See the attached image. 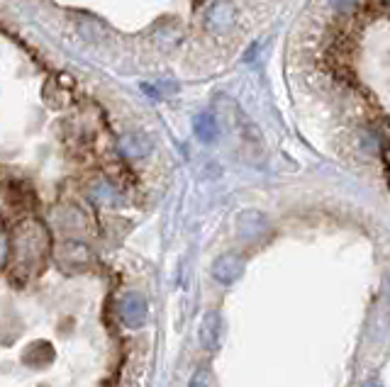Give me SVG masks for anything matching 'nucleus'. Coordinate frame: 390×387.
<instances>
[{
  "mask_svg": "<svg viewBox=\"0 0 390 387\" xmlns=\"http://www.w3.org/2000/svg\"><path fill=\"white\" fill-rule=\"evenodd\" d=\"M190 387H215V380H213V375H210V370L195 372L190 380Z\"/></svg>",
  "mask_w": 390,
  "mask_h": 387,
  "instance_id": "0eeeda50",
  "label": "nucleus"
},
{
  "mask_svg": "<svg viewBox=\"0 0 390 387\" xmlns=\"http://www.w3.org/2000/svg\"><path fill=\"white\" fill-rule=\"evenodd\" d=\"M330 3L337 12H349V10H354L359 0H330Z\"/></svg>",
  "mask_w": 390,
  "mask_h": 387,
  "instance_id": "6e6552de",
  "label": "nucleus"
},
{
  "mask_svg": "<svg viewBox=\"0 0 390 387\" xmlns=\"http://www.w3.org/2000/svg\"><path fill=\"white\" fill-rule=\"evenodd\" d=\"M149 149H152V144L144 136H125L122 139V151H125L127 156H134V159L147 156Z\"/></svg>",
  "mask_w": 390,
  "mask_h": 387,
  "instance_id": "423d86ee",
  "label": "nucleus"
},
{
  "mask_svg": "<svg viewBox=\"0 0 390 387\" xmlns=\"http://www.w3.org/2000/svg\"><path fill=\"white\" fill-rule=\"evenodd\" d=\"M120 319L127 324V327L139 329L147 324L149 319V305L139 292H130V295L122 297L120 302Z\"/></svg>",
  "mask_w": 390,
  "mask_h": 387,
  "instance_id": "f257e3e1",
  "label": "nucleus"
},
{
  "mask_svg": "<svg viewBox=\"0 0 390 387\" xmlns=\"http://www.w3.org/2000/svg\"><path fill=\"white\" fill-rule=\"evenodd\" d=\"M242 271H244V261L239 256H232V253H229V256L218 258L215 266H213L215 280L224 282V285H229L232 280H237V278L242 276Z\"/></svg>",
  "mask_w": 390,
  "mask_h": 387,
  "instance_id": "f03ea898",
  "label": "nucleus"
},
{
  "mask_svg": "<svg viewBox=\"0 0 390 387\" xmlns=\"http://www.w3.org/2000/svg\"><path fill=\"white\" fill-rule=\"evenodd\" d=\"M369 387H380V385H375V382H373V385H369Z\"/></svg>",
  "mask_w": 390,
  "mask_h": 387,
  "instance_id": "1a4fd4ad",
  "label": "nucleus"
},
{
  "mask_svg": "<svg viewBox=\"0 0 390 387\" xmlns=\"http://www.w3.org/2000/svg\"><path fill=\"white\" fill-rule=\"evenodd\" d=\"M193 132L200 141L210 144V141L218 139V122H215L213 115H198L193 120Z\"/></svg>",
  "mask_w": 390,
  "mask_h": 387,
  "instance_id": "39448f33",
  "label": "nucleus"
},
{
  "mask_svg": "<svg viewBox=\"0 0 390 387\" xmlns=\"http://www.w3.org/2000/svg\"><path fill=\"white\" fill-rule=\"evenodd\" d=\"M232 17H234L232 3H227V0H218V3L213 6V10H210L208 25L213 27V30H227V27L232 25Z\"/></svg>",
  "mask_w": 390,
  "mask_h": 387,
  "instance_id": "20e7f679",
  "label": "nucleus"
},
{
  "mask_svg": "<svg viewBox=\"0 0 390 387\" xmlns=\"http://www.w3.org/2000/svg\"><path fill=\"white\" fill-rule=\"evenodd\" d=\"M220 332H222L220 314L210 312L208 317L203 319V324H200V343H203V348L215 351V348H218V343H220Z\"/></svg>",
  "mask_w": 390,
  "mask_h": 387,
  "instance_id": "7ed1b4c3",
  "label": "nucleus"
}]
</instances>
